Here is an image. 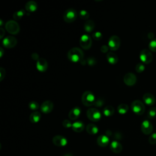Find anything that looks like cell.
<instances>
[{
	"label": "cell",
	"instance_id": "cell-1",
	"mask_svg": "<svg viewBox=\"0 0 156 156\" xmlns=\"http://www.w3.org/2000/svg\"><path fill=\"white\" fill-rule=\"evenodd\" d=\"M67 57L68 60L73 63L81 62L84 60V53L80 48L74 47L69 50Z\"/></svg>",
	"mask_w": 156,
	"mask_h": 156
},
{
	"label": "cell",
	"instance_id": "cell-2",
	"mask_svg": "<svg viewBox=\"0 0 156 156\" xmlns=\"http://www.w3.org/2000/svg\"><path fill=\"white\" fill-rule=\"evenodd\" d=\"M95 96L94 94L90 91L85 92L81 98L82 103L87 107H90L94 104L95 101Z\"/></svg>",
	"mask_w": 156,
	"mask_h": 156
},
{
	"label": "cell",
	"instance_id": "cell-3",
	"mask_svg": "<svg viewBox=\"0 0 156 156\" xmlns=\"http://www.w3.org/2000/svg\"><path fill=\"white\" fill-rule=\"evenodd\" d=\"M87 118L92 122H98L101 119V113L96 108H89L87 111Z\"/></svg>",
	"mask_w": 156,
	"mask_h": 156
},
{
	"label": "cell",
	"instance_id": "cell-4",
	"mask_svg": "<svg viewBox=\"0 0 156 156\" xmlns=\"http://www.w3.org/2000/svg\"><path fill=\"white\" fill-rule=\"evenodd\" d=\"M6 29L11 34L17 35L19 33L20 28L18 23L15 20L8 21L5 25Z\"/></svg>",
	"mask_w": 156,
	"mask_h": 156
},
{
	"label": "cell",
	"instance_id": "cell-5",
	"mask_svg": "<svg viewBox=\"0 0 156 156\" xmlns=\"http://www.w3.org/2000/svg\"><path fill=\"white\" fill-rule=\"evenodd\" d=\"M131 107L132 112L138 115L143 114L145 111V106L143 102L140 100H135L133 101L131 104Z\"/></svg>",
	"mask_w": 156,
	"mask_h": 156
},
{
	"label": "cell",
	"instance_id": "cell-6",
	"mask_svg": "<svg viewBox=\"0 0 156 156\" xmlns=\"http://www.w3.org/2000/svg\"><path fill=\"white\" fill-rule=\"evenodd\" d=\"M120 38L117 35H113L110 37L108 42V47L109 49L112 51L118 50L120 47Z\"/></svg>",
	"mask_w": 156,
	"mask_h": 156
},
{
	"label": "cell",
	"instance_id": "cell-7",
	"mask_svg": "<svg viewBox=\"0 0 156 156\" xmlns=\"http://www.w3.org/2000/svg\"><path fill=\"white\" fill-rule=\"evenodd\" d=\"M140 59L143 63L149 64L153 60V55L149 50L143 49L140 53Z\"/></svg>",
	"mask_w": 156,
	"mask_h": 156
},
{
	"label": "cell",
	"instance_id": "cell-8",
	"mask_svg": "<svg viewBox=\"0 0 156 156\" xmlns=\"http://www.w3.org/2000/svg\"><path fill=\"white\" fill-rule=\"evenodd\" d=\"M77 17V12L74 9H68L63 14V20L65 22L70 23L74 21Z\"/></svg>",
	"mask_w": 156,
	"mask_h": 156
},
{
	"label": "cell",
	"instance_id": "cell-9",
	"mask_svg": "<svg viewBox=\"0 0 156 156\" xmlns=\"http://www.w3.org/2000/svg\"><path fill=\"white\" fill-rule=\"evenodd\" d=\"M80 44L82 48H83L84 50H89L92 47V39L89 35L84 34L81 36L80 38Z\"/></svg>",
	"mask_w": 156,
	"mask_h": 156
},
{
	"label": "cell",
	"instance_id": "cell-10",
	"mask_svg": "<svg viewBox=\"0 0 156 156\" xmlns=\"http://www.w3.org/2000/svg\"><path fill=\"white\" fill-rule=\"evenodd\" d=\"M17 44V38L13 36H8L5 37L3 41V45L6 48H12Z\"/></svg>",
	"mask_w": 156,
	"mask_h": 156
},
{
	"label": "cell",
	"instance_id": "cell-11",
	"mask_svg": "<svg viewBox=\"0 0 156 156\" xmlns=\"http://www.w3.org/2000/svg\"><path fill=\"white\" fill-rule=\"evenodd\" d=\"M124 83L128 86H132L137 83V77L132 73H128L124 76Z\"/></svg>",
	"mask_w": 156,
	"mask_h": 156
},
{
	"label": "cell",
	"instance_id": "cell-12",
	"mask_svg": "<svg viewBox=\"0 0 156 156\" xmlns=\"http://www.w3.org/2000/svg\"><path fill=\"white\" fill-rule=\"evenodd\" d=\"M141 132L145 135H149L153 131V126L149 120H145L141 125Z\"/></svg>",
	"mask_w": 156,
	"mask_h": 156
},
{
	"label": "cell",
	"instance_id": "cell-13",
	"mask_svg": "<svg viewBox=\"0 0 156 156\" xmlns=\"http://www.w3.org/2000/svg\"><path fill=\"white\" fill-rule=\"evenodd\" d=\"M54 109V104L51 101H45L41 106V110L44 113H50Z\"/></svg>",
	"mask_w": 156,
	"mask_h": 156
},
{
	"label": "cell",
	"instance_id": "cell-14",
	"mask_svg": "<svg viewBox=\"0 0 156 156\" xmlns=\"http://www.w3.org/2000/svg\"><path fill=\"white\" fill-rule=\"evenodd\" d=\"M53 143L54 145L59 147L65 146L67 145V139L62 135H56L53 138Z\"/></svg>",
	"mask_w": 156,
	"mask_h": 156
},
{
	"label": "cell",
	"instance_id": "cell-15",
	"mask_svg": "<svg viewBox=\"0 0 156 156\" xmlns=\"http://www.w3.org/2000/svg\"><path fill=\"white\" fill-rule=\"evenodd\" d=\"M48 62L44 58H40L37 61L36 63L37 69L41 72H45L48 69Z\"/></svg>",
	"mask_w": 156,
	"mask_h": 156
},
{
	"label": "cell",
	"instance_id": "cell-16",
	"mask_svg": "<svg viewBox=\"0 0 156 156\" xmlns=\"http://www.w3.org/2000/svg\"><path fill=\"white\" fill-rule=\"evenodd\" d=\"M81 113V109L80 107H73L69 112L68 116L70 119L72 120H75L79 118Z\"/></svg>",
	"mask_w": 156,
	"mask_h": 156
},
{
	"label": "cell",
	"instance_id": "cell-17",
	"mask_svg": "<svg viewBox=\"0 0 156 156\" xmlns=\"http://www.w3.org/2000/svg\"><path fill=\"white\" fill-rule=\"evenodd\" d=\"M110 150L115 154H119L123 150V146L122 144L119 143L118 141H113L110 143Z\"/></svg>",
	"mask_w": 156,
	"mask_h": 156
},
{
	"label": "cell",
	"instance_id": "cell-18",
	"mask_svg": "<svg viewBox=\"0 0 156 156\" xmlns=\"http://www.w3.org/2000/svg\"><path fill=\"white\" fill-rule=\"evenodd\" d=\"M144 102L148 106H153L155 102V99L153 95L150 93H146L143 96Z\"/></svg>",
	"mask_w": 156,
	"mask_h": 156
},
{
	"label": "cell",
	"instance_id": "cell-19",
	"mask_svg": "<svg viewBox=\"0 0 156 156\" xmlns=\"http://www.w3.org/2000/svg\"><path fill=\"white\" fill-rule=\"evenodd\" d=\"M97 143L101 147H106L109 143V138L106 135H101L97 138Z\"/></svg>",
	"mask_w": 156,
	"mask_h": 156
},
{
	"label": "cell",
	"instance_id": "cell-20",
	"mask_svg": "<svg viewBox=\"0 0 156 156\" xmlns=\"http://www.w3.org/2000/svg\"><path fill=\"white\" fill-rule=\"evenodd\" d=\"M106 57H107V60L108 61V62L112 65H115V64L117 63V62H118V61H119L118 56L113 52L108 53L107 54Z\"/></svg>",
	"mask_w": 156,
	"mask_h": 156
},
{
	"label": "cell",
	"instance_id": "cell-21",
	"mask_svg": "<svg viewBox=\"0 0 156 156\" xmlns=\"http://www.w3.org/2000/svg\"><path fill=\"white\" fill-rule=\"evenodd\" d=\"M84 124L81 121L76 122L72 125V129L76 132H81L84 129Z\"/></svg>",
	"mask_w": 156,
	"mask_h": 156
},
{
	"label": "cell",
	"instance_id": "cell-22",
	"mask_svg": "<svg viewBox=\"0 0 156 156\" xmlns=\"http://www.w3.org/2000/svg\"><path fill=\"white\" fill-rule=\"evenodd\" d=\"M38 8L37 4L34 1H29L25 5V9L29 12H35Z\"/></svg>",
	"mask_w": 156,
	"mask_h": 156
},
{
	"label": "cell",
	"instance_id": "cell-23",
	"mask_svg": "<svg viewBox=\"0 0 156 156\" xmlns=\"http://www.w3.org/2000/svg\"><path fill=\"white\" fill-rule=\"evenodd\" d=\"M41 119V113L37 111L32 112L29 116V120L32 123H38L39 121H40Z\"/></svg>",
	"mask_w": 156,
	"mask_h": 156
},
{
	"label": "cell",
	"instance_id": "cell-24",
	"mask_svg": "<svg viewBox=\"0 0 156 156\" xmlns=\"http://www.w3.org/2000/svg\"><path fill=\"white\" fill-rule=\"evenodd\" d=\"M95 26V24L94 21L91 20H88L84 23V28L86 32H92L94 30Z\"/></svg>",
	"mask_w": 156,
	"mask_h": 156
},
{
	"label": "cell",
	"instance_id": "cell-25",
	"mask_svg": "<svg viewBox=\"0 0 156 156\" xmlns=\"http://www.w3.org/2000/svg\"><path fill=\"white\" fill-rule=\"evenodd\" d=\"M98 128L94 124L90 123L86 126V131L90 135H95L98 132Z\"/></svg>",
	"mask_w": 156,
	"mask_h": 156
},
{
	"label": "cell",
	"instance_id": "cell-26",
	"mask_svg": "<svg viewBox=\"0 0 156 156\" xmlns=\"http://www.w3.org/2000/svg\"><path fill=\"white\" fill-rule=\"evenodd\" d=\"M114 112H115V109L113 107L110 106H108L104 107L103 109V114L107 117L111 116L112 115H113L114 114Z\"/></svg>",
	"mask_w": 156,
	"mask_h": 156
},
{
	"label": "cell",
	"instance_id": "cell-27",
	"mask_svg": "<svg viewBox=\"0 0 156 156\" xmlns=\"http://www.w3.org/2000/svg\"><path fill=\"white\" fill-rule=\"evenodd\" d=\"M117 110H118V112L120 114L124 115L128 112L129 106L126 104H121L117 107Z\"/></svg>",
	"mask_w": 156,
	"mask_h": 156
},
{
	"label": "cell",
	"instance_id": "cell-28",
	"mask_svg": "<svg viewBox=\"0 0 156 156\" xmlns=\"http://www.w3.org/2000/svg\"><path fill=\"white\" fill-rule=\"evenodd\" d=\"M25 14V11L21 9L18 11L15 12L13 15V18L15 20H20Z\"/></svg>",
	"mask_w": 156,
	"mask_h": 156
},
{
	"label": "cell",
	"instance_id": "cell-29",
	"mask_svg": "<svg viewBox=\"0 0 156 156\" xmlns=\"http://www.w3.org/2000/svg\"><path fill=\"white\" fill-rule=\"evenodd\" d=\"M148 118L150 119H155L156 117V107H151L148 112Z\"/></svg>",
	"mask_w": 156,
	"mask_h": 156
},
{
	"label": "cell",
	"instance_id": "cell-30",
	"mask_svg": "<svg viewBox=\"0 0 156 156\" xmlns=\"http://www.w3.org/2000/svg\"><path fill=\"white\" fill-rule=\"evenodd\" d=\"M79 16L82 20H87L90 17L89 13L86 10L80 11L79 12Z\"/></svg>",
	"mask_w": 156,
	"mask_h": 156
},
{
	"label": "cell",
	"instance_id": "cell-31",
	"mask_svg": "<svg viewBox=\"0 0 156 156\" xmlns=\"http://www.w3.org/2000/svg\"><path fill=\"white\" fill-rule=\"evenodd\" d=\"M148 47L150 51L152 52H156V38L153 39L149 42Z\"/></svg>",
	"mask_w": 156,
	"mask_h": 156
},
{
	"label": "cell",
	"instance_id": "cell-32",
	"mask_svg": "<svg viewBox=\"0 0 156 156\" xmlns=\"http://www.w3.org/2000/svg\"><path fill=\"white\" fill-rule=\"evenodd\" d=\"M29 107L32 110H36L37 109H39L40 107V106H39L38 103L36 101H31L29 103ZM41 108V107H40Z\"/></svg>",
	"mask_w": 156,
	"mask_h": 156
},
{
	"label": "cell",
	"instance_id": "cell-33",
	"mask_svg": "<svg viewBox=\"0 0 156 156\" xmlns=\"http://www.w3.org/2000/svg\"><path fill=\"white\" fill-rule=\"evenodd\" d=\"M145 66L143 63H138L137 64L135 67V71L138 73H142L145 70Z\"/></svg>",
	"mask_w": 156,
	"mask_h": 156
},
{
	"label": "cell",
	"instance_id": "cell-34",
	"mask_svg": "<svg viewBox=\"0 0 156 156\" xmlns=\"http://www.w3.org/2000/svg\"><path fill=\"white\" fill-rule=\"evenodd\" d=\"M104 104V101L102 98H99L97 99H95V101L94 102L93 106H95V107H102Z\"/></svg>",
	"mask_w": 156,
	"mask_h": 156
},
{
	"label": "cell",
	"instance_id": "cell-35",
	"mask_svg": "<svg viewBox=\"0 0 156 156\" xmlns=\"http://www.w3.org/2000/svg\"><path fill=\"white\" fill-rule=\"evenodd\" d=\"M92 37L95 41H100L102 38V34L100 32H95L92 34Z\"/></svg>",
	"mask_w": 156,
	"mask_h": 156
},
{
	"label": "cell",
	"instance_id": "cell-36",
	"mask_svg": "<svg viewBox=\"0 0 156 156\" xmlns=\"http://www.w3.org/2000/svg\"><path fill=\"white\" fill-rule=\"evenodd\" d=\"M148 141L151 145H155L156 144V133L152 134L149 137Z\"/></svg>",
	"mask_w": 156,
	"mask_h": 156
},
{
	"label": "cell",
	"instance_id": "cell-37",
	"mask_svg": "<svg viewBox=\"0 0 156 156\" xmlns=\"http://www.w3.org/2000/svg\"><path fill=\"white\" fill-rule=\"evenodd\" d=\"M87 62L88 65L90 66H93L96 63V59L94 57H92L88 58L87 60Z\"/></svg>",
	"mask_w": 156,
	"mask_h": 156
},
{
	"label": "cell",
	"instance_id": "cell-38",
	"mask_svg": "<svg viewBox=\"0 0 156 156\" xmlns=\"http://www.w3.org/2000/svg\"><path fill=\"white\" fill-rule=\"evenodd\" d=\"M72 125L73 124H71V122L69 121L68 120H65L62 122V125L65 128H70L72 127Z\"/></svg>",
	"mask_w": 156,
	"mask_h": 156
},
{
	"label": "cell",
	"instance_id": "cell-39",
	"mask_svg": "<svg viewBox=\"0 0 156 156\" xmlns=\"http://www.w3.org/2000/svg\"><path fill=\"white\" fill-rule=\"evenodd\" d=\"M6 76V70L3 68H0V81H3V80L5 78Z\"/></svg>",
	"mask_w": 156,
	"mask_h": 156
},
{
	"label": "cell",
	"instance_id": "cell-40",
	"mask_svg": "<svg viewBox=\"0 0 156 156\" xmlns=\"http://www.w3.org/2000/svg\"><path fill=\"white\" fill-rule=\"evenodd\" d=\"M109 48L108 46L107 45H102L101 47V51L102 53H106L108 50H109Z\"/></svg>",
	"mask_w": 156,
	"mask_h": 156
},
{
	"label": "cell",
	"instance_id": "cell-41",
	"mask_svg": "<svg viewBox=\"0 0 156 156\" xmlns=\"http://www.w3.org/2000/svg\"><path fill=\"white\" fill-rule=\"evenodd\" d=\"M31 57H32V59L33 60H37V61L39 59H40V57H39V56L38 55L37 53H33V54H32V56H31Z\"/></svg>",
	"mask_w": 156,
	"mask_h": 156
},
{
	"label": "cell",
	"instance_id": "cell-42",
	"mask_svg": "<svg viewBox=\"0 0 156 156\" xmlns=\"http://www.w3.org/2000/svg\"><path fill=\"white\" fill-rule=\"evenodd\" d=\"M5 34V31L3 28L0 29V38H3Z\"/></svg>",
	"mask_w": 156,
	"mask_h": 156
},
{
	"label": "cell",
	"instance_id": "cell-43",
	"mask_svg": "<svg viewBox=\"0 0 156 156\" xmlns=\"http://www.w3.org/2000/svg\"><path fill=\"white\" fill-rule=\"evenodd\" d=\"M148 38H149V39H151V41L153 40V39H154V34H153L152 32H149V33H148Z\"/></svg>",
	"mask_w": 156,
	"mask_h": 156
},
{
	"label": "cell",
	"instance_id": "cell-44",
	"mask_svg": "<svg viewBox=\"0 0 156 156\" xmlns=\"http://www.w3.org/2000/svg\"><path fill=\"white\" fill-rule=\"evenodd\" d=\"M3 53H4L3 49V48H0V57H3Z\"/></svg>",
	"mask_w": 156,
	"mask_h": 156
},
{
	"label": "cell",
	"instance_id": "cell-45",
	"mask_svg": "<svg viewBox=\"0 0 156 156\" xmlns=\"http://www.w3.org/2000/svg\"><path fill=\"white\" fill-rule=\"evenodd\" d=\"M63 156H73V155L70 153H67V154H64Z\"/></svg>",
	"mask_w": 156,
	"mask_h": 156
}]
</instances>
